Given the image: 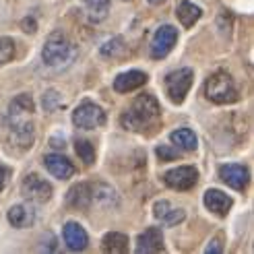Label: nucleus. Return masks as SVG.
I'll list each match as a JSON object with an SVG mask.
<instances>
[{"mask_svg": "<svg viewBox=\"0 0 254 254\" xmlns=\"http://www.w3.org/2000/svg\"><path fill=\"white\" fill-rule=\"evenodd\" d=\"M159 118H161L159 101L151 93H143L132 101L128 112L122 114V126L128 130H145L149 126H155Z\"/></svg>", "mask_w": 254, "mask_h": 254, "instance_id": "nucleus-1", "label": "nucleus"}, {"mask_svg": "<svg viewBox=\"0 0 254 254\" xmlns=\"http://www.w3.org/2000/svg\"><path fill=\"white\" fill-rule=\"evenodd\" d=\"M74 56H77V48L70 44V40L62 31H54L50 35L46 40L44 50H42L44 62L48 66H54V68L70 64L74 60Z\"/></svg>", "mask_w": 254, "mask_h": 254, "instance_id": "nucleus-2", "label": "nucleus"}, {"mask_svg": "<svg viewBox=\"0 0 254 254\" xmlns=\"http://www.w3.org/2000/svg\"><path fill=\"white\" fill-rule=\"evenodd\" d=\"M205 95L213 101V104H234V101H238V97H240L234 79L225 70L213 72L207 79Z\"/></svg>", "mask_w": 254, "mask_h": 254, "instance_id": "nucleus-3", "label": "nucleus"}, {"mask_svg": "<svg viewBox=\"0 0 254 254\" xmlns=\"http://www.w3.org/2000/svg\"><path fill=\"white\" fill-rule=\"evenodd\" d=\"M72 122L77 128L83 130H95L99 126L106 124V112L101 110L97 104L85 99L83 104H79V108L72 112Z\"/></svg>", "mask_w": 254, "mask_h": 254, "instance_id": "nucleus-4", "label": "nucleus"}, {"mask_svg": "<svg viewBox=\"0 0 254 254\" xmlns=\"http://www.w3.org/2000/svg\"><path fill=\"white\" fill-rule=\"evenodd\" d=\"M192 77H194L192 68H178L166 77V81H163L166 93L174 104H182L186 99V93L190 91V87H192Z\"/></svg>", "mask_w": 254, "mask_h": 254, "instance_id": "nucleus-5", "label": "nucleus"}, {"mask_svg": "<svg viewBox=\"0 0 254 254\" xmlns=\"http://www.w3.org/2000/svg\"><path fill=\"white\" fill-rule=\"evenodd\" d=\"M176 40H178V31L172 25H161L155 31L153 40H151V58H155V60L166 58L172 52V48L176 46Z\"/></svg>", "mask_w": 254, "mask_h": 254, "instance_id": "nucleus-6", "label": "nucleus"}, {"mask_svg": "<svg viewBox=\"0 0 254 254\" xmlns=\"http://www.w3.org/2000/svg\"><path fill=\"white\" fill-rule=\"evenodd\" d=\"M21 192L29 200L46 202V200H50V196H52V184L46 182L44 178H40L37 174H29L21 184Z\"/></svg>", "mask_w": 254, "mask_h": 254, "instance_id": "nucleus-7", "label": "nucleus"}, {"mask_svg": "<svg viewBox=\"0 0 254 254\" xmlns=\"http://www.w3.org/2000/svg\"><path fill=\"white\" fill-rule=\"evenodd\" d=\"M163 182L174 190H190L198 182V172L192 166H180V168H174V170L166 172Z\"/></svg>", "mask_w": 254, "mask_h": 254, "instance_id": "nucleus-8", "label": "nucleus"}, {"mask_svg": "<svg viewBox=\"0 0 254 254\" xmlns=\"http://www.w3.org/2000/svg\"><path fill=\"white\" fill-rule=\"evenodd\" d=\"M248 170L240 163H227L219 168V178L234 190H244L248 186Z\"/></svg>", "mask_w": 254, "mask_h": 254, "instance_id": "nucleus-9", "label": "nucleus"}, {"mask_svg": "<svg viewBox=\"0 0 254 254\" xmlns=\"http://www.w3.org/2000/svg\"><path fill=\"white\" fill-rule=\"evenodd\" d=\"M136 252L138 254H153V252H163V234L159 227H149L136 240Z\"/></svg>", "mask_w": 254, "mask_h": 254, "instance_id": "nucleus-10", "label": "nucleus"}, {"mask_svg": "<svg viewBox=\"0 0 254 254\" xmlns=\"http://www.w3.org/2000/svg\"><path fill=\"white\" fill-rule=\"evenodd\" d=\"M44 166L46 170L52 174L54 178H58V180H68V178H72L74 174V166L64 157V155H58V153H50L44 157Z\"/></svg>", "mask_w": 254, "mask_h": 254, "instance_id": "nucleus-11", "label": "nucleus"}, {"mask_svg": "<svg viewBox=\"0 0 254 254\" xmlns=\"http://www.w3.org/2000/svg\"><path fill=\"white\" fill-rule=\"evenodd\" d=\"M10 138H12V143L19 145L21 149H29L33 145V141H35L33 124L27 122V120L15 118L12 120V126H10Z\"/></svg>", "mask_w": 254, "mask_h": 254, "instance_id": "nucleus-12", "label": "nucleus"}, {"mask_svg": "<svg viewBox=\"0 0 254 254\" xmlns=\"http://www.w3.org/2000/svg\"><path fill=\"white\" fill-rule=\"evenodd\" d=\"M202 202H205V207H207L209 211H213L215 215H219V217H225L227 211H230L232 205H234V200L227 196L225 192L217 190V188L207 190L205 196H202Z\"/></svg>", "mask_w": 254, "mask_h": 254, "instance_id": "nucleus-13", "label": "nucleus"}, {"mask_svg": "<svg viewBox=\"0 0 254 254\" xmlns=\"http://www.w3.org/2000/svg\"><path fill=\"white\" fill-rule=\"evenodd\" d=\"M62 236H64V242H66L68 250H72V252H81V250H85L87 244H89V236H87V232L83 230V225L74 223V221H68V223L64 225V230H62Z\"/></svg>", "mask_w": 254, "mask_h": 254, "instance_id": "nucleus-14", "label": "nucleus"}, {"mask_svg": "<svg viewBox=\"0 0 254 254\" xmlns=\"http://www.w3.org/2000/svg\"><path fill=\"white\" fill-rule=\"evenodd\" d=\"M149 81V77L141 70H128V72H122L114 79V89L118 93H128V91H134V89L143 87L145 83Z\"/></svg>", "mask_w": 254, "mask_h": 254, "instance_id": "nucleus-15", "label": "nucleus"}, {"mask_svg": "<svg viewBox=\"0 0 254 254\" xmlns=\"http://www.w3.org/2000/svg\"><path fill=\"white\" fill-rule=\"evenodd\" d=\"M153 215L163 223V225H178V223H182L184 217H186V213L182 209H174L168 200H157L155 205H153Z\"/></svg>", "mask_w": 254, "mask_h": 254, "instance_id": "nucleus-16", "label": "nucleus"}, {"mask_svg": "<svg viewBox=\"0 0 254 254\" xmlns=\"http://www.w3.org/2000/svg\"><path fill=\"white\" fill-rule=\"evenodd\" d=\"M66 202L72 207V209H81V211H87L91 207L93 202V196H91V184H77L68 190L66 194Z\"/></svg>", "mask_w": 254, "mask_h": 254, "instance_id": "nucleus-17", "label": "nucleus"}, {"mask_svg": "<svg viewBox=\"0 0 254 254\" xmlns=\"http://www.w3.org/2000/svg\"><path fill=\"white\" fill-rule=\"evenodd\" d=\"M8 223L17 230H23V227H29L35 221V211L29 205H15L8 209Z\"/></svg>", "mask_w": 254, "mask_h": 254, "instance_id": "nucleus-18", "label": "nucleus"}, {"mask_svg": "<svg viewBox=\"0 0 254 254\" xmlns=\"http://www.w3.org/2000/svg\"><path fill=\"white\" fill-rule=\"evenodd\" d=\"M170 141L174 147H178L180 151H194L198 141H196V134L190 130V128H178L170 134Z\"/></svg>", "mask_w": 254, "mask_h": 254, "instance_id": "nucleus-19", "label": "nucleus"}, {"mask_svg": "<svg viewBox=\"0 0 254 254\" xmlns=\"http://www.w3.org/2000/svg\"><path fill=\"white\" fill-rule=\"evenodd\" d=\"M8 110H10V112H8V116L15 120V118H23V116H27V114H31V112L35 110V106H33L31 95L21 93V95H17L15 99L10 101Z\"/></svg>", "mask_w": 254, "mask_h": 254, "instance_id": "nucleus-20", "label": "nucleus"}, {"mask_svg": "<svg viewBox=\"0 0 254 254\" xmlns=\"http://www.w3.org/2000/svg\"><path fill=\"white\" fill-rule=\"evenodd\" d=\"M101 248H104V252L124 254V252H128V238L118 232H110V234H106L104 242H101Z\"/></svg>", "mask_w": 254, "mask_h": 254, "instance_id": "nucleus-21", "label": "nucleus"}, {"mask_svg": "<svg viewBox=\"0 0 254 254\" xmlns=\"http://www.w3.org/2000/svg\"><path fill=\"white\" fill-rule=\"evenodd\" d=\"M176 15H178V19H180V23L184 25V27H192V25L200 19L202 10H200L196 4H192V2H188V0H184V2H180V6H178Z\"/></svg>", "mask_w": 254, "mask_h": 254, "instance_id": "nucleus-22", "label": "nucleus"}, {"mask_svg": "<svg viewBox=\"0 0 254 254\" xmlns=\"http://www.w3.org/2000/svg\"><path fill=\"white\" fill-rule=\"evenodd\" d=\"M91 196L95 202H99V205H104V207H112V205H116V192H114V188L108 186V184H91Z\"/></svg>", "mask_w": 254, "mask_h": 254, "instance_id": "nucleus-23", "label": "nucleus"}, {"mask_svg": "<svg viewBox=\"0 0 254 254\" xmlns=\"http://www.w3.org/2000/svg\"><path fill=\"white\" fill-rule=\"evenodd\" d=\"M87 15L91 23H101L110 12V0H85Z\"/></svg>", "mask_w": 254, "mask_h": 254, "instance_id": "nucleus-24", "label": "nucleus"}, {"mask_svg": "<svg viewBox=\"0 0 254 254\" xmlns=\"http://www.w3.org/2000/svg\"><path fill=\"white\" fill-rule=\"evenodd\" d=\"M74 151H77V155L81 157L85 166H91L95 161V147L89 141H85V138H79V141L74 143Z\"/></svg>", "mask_w": 254, "mask_h": 254, "instance_id": "nucleus-25", "label": "nucleus"}, {"mask_svg": "<svg viewBox=\"0 0 254 254\" xmlns=\"http://www.w3.org/2000/svg\"><path fill=\"white\" fill-rule=\"evenodd\" d=\"M12 56H15V42L10 37H0V64H6Z\"/></svg>", "mask_w": 254, "mask_h": 254, "instance_id": "nucleus-26", "label": "nucleus"}, {"mask_svg": "<svg viewBox=\"0 0 254 254\" xmlns=\"http://www.w3.org/2000/svg\"><path fill=\"white\" fill-rule=\"evenodd\" d=\"M155 153L161 161H174V159L180 157V149L174 147V145H159L155 149Z\"/></svg>", "mask_w": 254, "mask_h": 254, "instance_id": "nucleus-27", "label": "nucleus"}, {"mask_svg": "<svg viewBox=\"0 0 254 254\" xmlns=\"http://www.w3.org/2000/svg\"><path fill=\"white\" fill-rule=\"evenodd\" d=\"M122 44H124V42L120 40V37H114V40H110L108 44L101 46V54H104V56H118L116 50H118V48H122V50H124V46H122Z\"/></svg>", "mask_w": 254, "mask_h": 254, "instance_id": "nucleus-28", "label": "nucleus"}, {"mask_svg": "<svg viewBox=\"0 0 254 254\" xmlns=\"http://www.w3.org/2000/svg\"><path fill=\"white\" fill-rule=\"evenodd\" d=\"M60 104H62V99H60V95H58L56 91H48V93L44 95V108H46L48 112H54Z\"/></svg>", "mask_w": 254, "mask_h": 254, "instance_id": "nucleus-29", "label": "nucleus"}, {"mask_svg": "<svg viewBox=\"0 0 254 254\" xmlns=\"http://www.w3.org/2000/svg\"><path fill=\"white\" fill-rule=\"evenodd\" d=\"M10 174H12V170L10 168H6V166H2L0 163V192L4 190V186L8 184V178H10Z\"/></svg>", "mask_w": 254, "mask_h": 254, "instance_id": "nucleus-30", "label": "nucleus"}, {"mask_svg": "<svg viewBox=\"0 0 254 254\" xmlns=\"http://www.w3.org/2000/svg\"><path fill=\"white\" fill-rule=\"evenodd\" d=\"M21 27H23V31H27V33H35V29H37V25H35V19H23V23H21Z\"/></svg>", "mask_w": 254, "mask_h": 254, "instance_id": "nucleus-31", "label": "nucleus"}, {"mask_svg": "<svg viewBox=\"0 0 254 254\" xmlns=\"http://www.w3.org/2000/svg\"><path fill=\"white\" fill-rule=\"evenodd\" d=\"M221 250H223V248H221V240H219V238H215V240H211V244H209V246L205 248V252H209V254H211V252H215V254H219Z\"/></svg>", "mask_w": 254, "mask_h": 254, "instance_id": "nucleus-32", "label": "nucleus"}, {"mask_svg": "<svg viewBox=\"0 0 254 254\" xmlns=\"http://www.w3.org/2000/svg\"><path fill=\"white\" fill-rule=\"evenodd\" d=\"M147 2H151V4H161L163 0H147Z\"/></svg>", "mask_w": 254, "mask_h": 254, "instance_id": "nucleus-33", "label": "nucleus"}]
</instances>
